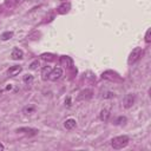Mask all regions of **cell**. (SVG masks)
I'll use <instances>...</instances> for the list:
<instances>
[{
  "instance_id": "ac0fdd59",
  "label": "cell",
  "mask_w": 151,
  "mask_h": 151,
  "mask_svg": "<svg viewBox=\"0 0 151 151\" xmlns=\"http://www.w3.org/2000/svg\"><path fill=\"white\" fill-rule=\"evenodd\" d=\"M19 1H20V0H6V4L9 5V6H14V5H17Z\"/></svg>"
},
{
  "instance_id": "8fae6325",
  "label": "cell",
  "mask_w": 151,
  "mask_h": 151,
  "mask_svg": "<svg viewBox=\"0 0 151 151\" xmlns=\"http://www.w3.org/2000/svg\"><path fill=\"white\" fill-rule=\"evenodd\" d=\"M92 97V90H85V91H81L80 92V94L78 96V100H81V99H88V98H91Z\"/></svg>"
},
{
  "instance_id": "7c38bea8",
  "label": "cell",
  "mask_w": 151,
  "mask_h": 151,
  "mask_svg": "<svg viewBox=\"0 0 151 151\" xmlns=\"http://www.w3.org/2000/svg\"><path fill=\"white\" fill-rule=\"evenodd\" d=\"M51 71H52V67L51 66H45L41 70V78H42V80H47L48 79V76H50Z\"/></svg>"
},
{
  "instance_id": "ba28073f",
  "label": "cell",
  "mask_w": 151,
  "mask_h": 151,
  "mask_svg": "<svg viewBox=\"0 0 151 151\" xmlns=\"http://www.w3.org/2000/svg\"><path fill=\"white\" fill-rule=\"evenodd\" d=\"M11 57H12V59H14V60L22 59V57H24V52H22L20 48H14V50L12 51V53H11Z\"/></svg>"
},
{
  "instance_id": "ffe728a7",
  "label": "cell",
  "mask_w": 151,
  "mask_h": 151,
  "mask_svg": "<svg viewBox=\"0 0 151 151\" xmlns=\"http://www.w3.org/2000/svg\"><path fill=\"white\" fill-rule=\"evenodd\" d=\"M33 111H34V107H25V109L22 110L24 113H26V112H33Z\"/></svg>"
},
{
  "instance_id": "8992f818",
  "label": "cell",
  "mask_w": 151,
  "mask_h": 151,
  "mask_svg": "<svg viewBox=\"0 0 151 151\" xmlns=\"http://www.w3.org/2000/svg\"><path fill=\"white\" fill-rule=\"evenodd\" d=\"M70 9H71V4H70V2H63V4L57 8V12H58L59 14H66V13L70 12Z\"/></svg>"
},
{
  "instance_id": "5b68a950",
  "label": "cell",
  "mask_w": 151,
  "mask_h": 151,
  "mask_svg": "<svg viewBox=\"0 0 151 151\" xmlns=\"http://www.w3.org/2000/svg\"><path fill=\"white\" fill-rule=\"evenodd\" d=\"M21 71H22V67H21V66L14 65V66H11V67L7 70V74H8L9 77H15V76L19 74Z\"/></svg>"
},
{
  "instance_id": "9c48e42d",
  "label": "cell",
  "mask_w": 151,
  "mask_h": 151,
  "mask_svg": "<svg viewBox=\"0 0 151 151\" xmlns=\"http://www.w3.org/2000/svg\"><path fill=\"white\" fill-rule=\"evenodd\" d=\"M60 64H61L63 66L71 67V66L73 65V61H72V59H71L70 57H67V55H63V57L60 58Z\"/></svg>"
},
{
  "instance_id": "d6986e66",
  "label": "cell",
  "mask_w": 151,
  "mask_h": 151,
  "mask_svg": "<svg viewBox=\"0 0 151 151\" xmlns=\"http://www.w3.org/2000/svg\"><path fill=\"white\" fill-rule=\"evenodd\" d=\"M112 97H114V94L112 92H107V93L103 94V98H112Z\"/></svg>"
},
{
  "instance_id": "e0dca14e",
  "label": "cell",
  "mask_w": 151,
  "mask_h": 151,
  "mask_svg": "<svg viewBox=\"0 0 151 151\" xmlns=\"http://www.w3.org/2000/svg\"><path fill=\"white\" fill-rule=\"evenodd\" d=\"M150 33H151V29L149 28L147 31H146V34H145V42H150L151 41V38H150Z\"/></svg>"
},
{
  "instance_id": "6da1fadb",
  "label": "cell",
  "mask_w": 151,
  "mask_h": 151,
  "mask_svg": "<svg viewBox=\"0 0 151 151\" xmlns=\"http://www.w3.org/2000/svg\"><path fill=\"white\" fill-rule=\"evenodd\" d=\"M129 137L127 136H118V137H114L112 138L111 140V146L114 149V150H120L123 147H125L127 144H129Z\"/></svg>"
},
{
  "instance_id": "44dd1931",
  "label": "cell",
  "mask_w": 151,
  "mask_h": 151,
  "mask_svg": "<svg viewBox=\"0 0 151 151\" xmlns=\"http://www.w3.org/2000/svg\"><path fill=\"white\" fill-rule=\"evenodd\" d=\"M122 122H126V118L125 117H119L118 120H117V124H122Z\"/></svg>"
},
{
  "instance_id": "7402d4cb",
  "label": "cell",
  "mask_w": 151,
  "mask_h": 151,
  "mask_svg": "<svg viewBox=\"0 0 151 151\" xmlns=\"http://www.w3.org/2000/svg\"><path fill=\"white\" fill-rule=\"evenodd\" d=\"M4 149H5V146H4V145H2V144H1V143H0V151H2V150H4Z\"/></svg>"
},
{
  "instance_id": "30bf717a",
  "label": "cell",
  "mask_w": 151,
  "mask_h": 151,
  "mask_svg": "<svg viewBox=\"0 0 151 151\" xmlns=\"http://www.w3.org/2000/svg\"><path fill=\"white\" fill-rule=\"evenodd\" d=\"M99 118H100L101 122H107L109 118H110V110H109V109H103V110L100 111Z\"/></svg>"
},
{
  "instance_id": "52a82bcc",
  "label": "cell",
  "mask_w": 151,
  "mask_h": 151,
  "mask_svg": "<svg viewBox=\"0 0 151 151\" xmlns=\"http://www.w3.org/2000/svg\"><path fill=\"white\" fill-rule=\"evenodd\" d=\"M18 132H22V133H26V134H29V136H34L37 134L39 131L37 129H32V127H20L17 130Z\"/></svg>"
},
{
  "instance_id": "5bb4252c",
  "label": "cell",
  "mask_w": 151,
  "mask_h": 151,
  "mask_svg": "<svg viewBox=\"0 0 151 151\" xmlns=\"http://www.w3.org/2000/svg\"><path fill=\"white\" fill-rule=\"evenodd\" d=\"M22 80H24V83L26 85H32V83H33V76L32 74H26V76H24Z\"/></svg>"
},
{
  "instance_id": "277c9868",
  "label": "cell",
  "mask_w": 151,
  "mask_h": 151,
  "mask_svg": "<svg viewBox=\"0 0 151 151\" xmlns=\"http://www.w3.org/2000/svg\"><path fill=\"white\" fill-rule=\"evenodd\" d=\"M134 103V94L132 93H129L124 97V100H123V106L125 109H130Z\"/></svg>"
},
{
  "instance_id": "4fadbf2b",
  "label": "cell",
  "mask_w": 151,
  "mask_h": 151,
  "mask_svg": "<svg viewBox=\"0 0 151 151\" xmlns=\"http://www.w3.org/2000/svg\"><path fill=\"white\" fill-rule=\"evenodd\" d=\"M76 125H77V123H76V120L72 119V118L67 119V120L64 123V126H65L66 130H72L73 127H76Z\"/></svg>"
},
{
  "instance_id": "2e32d148",
  "label": "cell",
  "mask_w": 151,
  "mask_h": 151,
  "mask_svg": "<svg viewBox=\"0 0 151 151\" xmlns=\"http://www.w3.org/2000/svg\"><path fill=\"white\" fill-rule=\"evenodd\" d=\"M39 66H40L39 61H38V60H34V61H33V63L29 65V68H31V70H37Z\"/></svg>"
},
{
  "instance_id": "3957f363",
  "label": "cell",
  "mask_w": 151,
  "mask_h": 151,
  "mask_svg": "<svg viewBox=\"0 0 151 151\" xmlns=\"http://www.w3.org/2000/svg\"><path fill=\"white\" fill-rule=\"evenodd\" d=\"M61 76H63V70L60 67H55L54 70L51 71V73L48 76V79L52 80V81H57L61 78Z\"/></svg>"
},
{
  "instance_id": "9a60e30c",
  "label": "cell",
  "mask_w": 151,
  "mask_h": 151,
  "mask_svg": "<svg viewBox=\"0 0 151 151\" xmlns=\"http://www.w3.org/2000/svg\"><path fill=\"white\" fill-rule=\"evenodd\" d=\"M13 37V32H4L2 34H1V39L2 40H8V39H11Z\"/></svg>"
},
{
  "instance_id": "7a4b0ae2",
  "label": "cell",
  "mask_w": 151,
  "mask_h": 151,
  "mask_svg": "<svg viewBox=\"0 0 151 151\" xmlns=\"http://www.w3.org/2000/svg\"><path fill=\"white\" fill-rule=\"evenodd\" d=\"M142 55H143V48H142V47H136V48H133L132 52H131L130 55H129V59H127L129 65L134 64L136 61H138Z\"/></svg>"
}]
</instances>
